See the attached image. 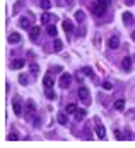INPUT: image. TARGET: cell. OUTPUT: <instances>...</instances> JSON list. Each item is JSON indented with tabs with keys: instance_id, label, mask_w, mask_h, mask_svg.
<instances>
[{
	"instance_id": "6da1fadb",
	"label": "cell",
	"mask_w": 135,
	"mask_h": 148,
	"mask_svg": "<svg viewBox=\"0 0 135 148\" xmlns=\"http://www.w3.org/2000/svg\"><path fill=\"white\" fill-rule=\"evenodd\" d=\"M70 84H72V75L70 73H62V77H60V87L62 89H68Z\"/></svg>"
},
{
	"instance_id": "7a4b0ae2",
	"label": "cell",
	"mask_w": 135,
	"mask_h": 148,
	"mask_svg": "<svg viewBox=\"0 0 135 148\" xmlns=\"http://www.w3.org/2000/svg\"><path fill=\"white\" fill-rule=\"evenodd\" d=\"M79 97H80V101H82L86 106L91 102V99H89L91 95H89V90H87L86 87H80V89H79Z\"/></svg>"
},
{
	"instance_id": "3957f363",
	"label": "cell",
	"mask_w": 135,
	"mask_h": 148,
	"mask_svg": "<svg viewBox=\"0 0 135 148\" xmlns=\"http://www.w3.org/2000/svg\"><path fill=\"white\" fill-rule=\"evenodd\" d=\"M12 109H14V114H15V116H21V114H22V102H21L19 97H15V99L12 101Z\"/></svg>"
},
{
	"instance_id": "277c9868",
	"label": "cell",
	"mask_w": 135,
	"mask_h": 148,
	"mask_svg": "<svg viewBox=\"0 0 135 148\" xmlns=\"http://www.w3.org/2000/svg\"><path fill=\"white\" fill-rule=\"evenodd\" d=\"M106 7H108L106 3H103V2H98V3L92 7V12H94L96 15H103V14L106 12Z\"/></svg>"
},
{
	"instance_id": "5b68a950",
	"label": "cell",
	"mask_w": 135,
	"mask_h": 148,
	"mask_svg": "<svg viewBox=\"0 0 135 148\" xmlns=\"http://www.w3.org/2000/svg\"><path fill=\"white\" fill-rule=\"evenodd\" d=\"M108 46H110L111 49H116V48L120 46V37H118V36H111V37L108 39Z\"/></svg>"
},
{
	"instance_id": "8992f818",
	"label": "cell",
	"mask_w": 135,
	"mask_h": 148,
	"mask_svg": "<svg viewBox=\"0 0 135 148\" xmlns=\"http://www.w3.org/2000/svg\"><path fill=\"white\" fill-rule=\"evenodd\" d=\"M96 135H98L99 140H106V128L103 124H98L96 126Z\"/></svg>"
},
{
	"instance_id": "52a82bcc",
	"label": "cell",
	"mask_w": 135,
	"mask_h": 148,
	"mask_svg": "<svg viewBox=\"0 0 135 148\" xmlns=\"http://www.w3.org/2000/svg\"><path fill=\"white\" fill-rule=\"evenodd\" d=\"M122 68H123L125 72H130V70H132V58H130V56H125V58H123Z\"/></svg>"
},
{
	"instance_id": "ba28073f",
	"label": "cell",
	"mask_w": 135,
	"mask_h": 148,
	"mask_svg": "<svg viewBox=\"0 0 135 148\" xmlns=\"http://www.w3.org/2000/svg\"><path fill=\"white\" fill-rule=\"evenodd\" d=\"M43 85H45V89H51V87H53V78H51V73L45 75V78H43Z\"/></svg>"
},
{
	"instance_id": "9c48e42d",
	"label": "cell",
	"mask_w": 135,
	"mask_h": 148,
	"mask_svg": "<svg viewBox=\"0 0 135 148\" xmlns=\"http://www.w3.org/2000/svg\"><path fill=\"white\" fill-rule=\"evenodd\" d=\"M62 26H63L65 32H72V31H74V24H72V20H68V19H63Z\"/></svg>"
},
{
	"instance_id": "30bf717a",
	"label": "cell",
	"mask_w": 135,
	"mask_h": 148,
	"mask_svg": "<svg viewBox=\"0 0 135 148\" xmlns=\"http://www.w3.org/2000/svg\"><path fill=\"white\" fill-rule=\"evenodd\" d=\"M29 36H31V39H33V41H36V39L39 37V27H38V26L31 27V29H29Z\"/></svg>"
},
{
	"instance_id": "8fae6325",
	"label": "cell",
	"mask_w": 135,
	"mask_h": 148,
	"mask_svg": "<svg viewBox=\"0 0 135 148\" xmlns=\"http://www.w3.org/2000/svg\"><path fill=\"white\" fill-rule=\"evenodd\" d=\"M26 111H27V116H33V114L36 112V106H34L33 101H27V104H26Z\"/></svg>"
},
{
	"instance_id": "7c38bea8",
	"label": "cell",
	"mask_w": 135,
	"mask_h": 148,
	"mask_svg": "<svg viewBox=\"0 0 135 148\" xmlns=\"http://www.w3.org/2000/svg\"><path fill=\"white\" fill-rule=\"evenodd\" d=\"M19 26L24 27V29H31V20H29L27 17H22V19L19 20Z\"/></svg>"
},
{
	"instance_id": "4fadbf2b",
	"label": "cell",
	"mask_w": 135,
	"mask_h": 148,
	"mask_svg": "<svg viewBox=\"0 0 135 148\" xmlns=\"http://www.w3.org/2000/svg\"><path fill=\"white\" fill-rule=\"evenodd\" d=\"M21 41V36L17 34V32H10V36H9V43L10 44H15V43H19Z\"/></svg>"
},
{
	"instance_id": "5bb4252c",
	"label": "cell",
	"mask_w": 135,
	"mask_h": 148,
	"mask_svg": "<svg viewBox=\"0 0 135 148\" xmlns=\"http://www.w3.org/2000/svg\"><path fill=\"white\" fill-rule=\"evenodd\" d=\"M113 107H115L116 111H123V109H125V101H123V99H118V101H115Z\"/></svg>"
},
{
	"instance_id": "9a60e30c",
	"label": "cell",
	"mask_w": 135,
	"mask_h": 148,
	"mask_svg": "<svg viewBox=\"0 0 135 148\" xmlns=\"http://www.w3.org/2000/svg\"><path fill=\"white\" fill-rule=\"evenodd\" d=\"M65 112H68V114H75V112H77V106H75V104H68V106L65 107Z\"/></svg>"
},
{
	"instance_id": "2e32d148",
	"label": "cell",
	"mask_w": 135,
	"mask_h": 148,
	"mask_svg": "<svg viewBox=\"0 0 135 148\" xmlns=\"http://www.w3.org/2000/svg\"><path fill=\"white\" fill-rule=\"evenodd\" d=\"M62 48H63V43H62L60 39H55V43H53V49H55V51H62Z\"/></svg>"
},
{
	"instance_id": "e0dca14e",
	"label": "cell",
	"mask_w": 135,
	"mask_h": 148,
	"mask_svg": "<svg viewBox=\"0 0 135 148\" xmlns=\"http://www.w3.org/2000/svg\"><path fill=\"white\" fill-rule=\"evenodd\" d=\"M86 114H87V112H86L84 109H79V111L75 112V119H77V121H80V119H84V118H86Z\"/></svg>"
},
{
	"instance_id": "ac0fdd59",
	"label": "cell",
	"mask_w": 135,
	"mask_h": 148,
	"mask_svg": "<svg viewBox=\"0 0 135 148\" xmlns=\"http://www.w3.org/2000/svg\"><path fill=\"white\" fill-rule=\"evenodd\" d=\"M50 20H51V15H50L48 12H45V14L41 15V22H43V24H48Z\"/></svg>"
},
{
	"instance_id": "d6986e66",
	"label": "cell",
	"mask_w": 135,
	"mask_h": 148,
	"mask_svg": "<svg viewBox=\"0 0 135 148\" xmlns=\"http://www.w3.org/2000/svg\"><path fill=\"white\" fill-rule=\"evenodd\" d=\"M123 22L125 24H130L132 22V14L130 12H123Z\"/></svg>"
},
{
	"instance_id": "ffe728a7",
	"label": "cell",
	"mask_w": 135,
	"mask_h": 148,
	"mask_svg": "<svg viewBox=\"0 0 135 148\" xmlns=\"http://www.w3.org/2000/svg\"><path fill=\"white\" fill-rule=\"evenodd\" d=\"M46 31H48V34H50V36H53V37H55V36H57V27H55V26H53V24H50V26H48V29H46Z\"/></svg>"
},
{
	"instance_id": "44dd1931",
	"label": "cell",
	"mask_w": 135,
	"mask_h": 148,
	"mask_svg": "<svg viewBox=\"0 0 135 148\" xmlns=\"http://www.w3.org/2000/svg\"><path fill=\"white\" fill-rule=\"evenodd\" d=\"M39 5H41V9L48 10V9L51 7V2H50V0H41V2H39Z\"/></svg>"
},
{
	"instance_id": "7402d4cb",
	"label": "cell",
	"mask_w": 135,
	"mask_h": 148,
	"mask_svg": "<svg viewBox=\"0 0 135 148\" xmlns=\"http://www.w3.org/2000/svg\"><path fill=\"white\" fill-rule=\"evenodd\" d=\"M24 66V60H15L12 63V68H22Z\"/></svg>"
},
{
	"instance_id": "603a6c76",
	"label": "cell",
	"mask_w": 135,
	"mask_h": 148,
	"mask_svg": "<svg viewBox=\"0 0 135 148\" xmlns=\"http://www.w3.org/2000/svg\"><path fill=\"white\" fill-rule=\"evenodd\" d=\"M58 123L65 126V124L68 123V119H67V116H65V114H58Z\"/></svg>"
},
{
	"instance_id": "cb8c5ba5",
	"label": "cell",
	"mask_w": 135,
	"mask_h": 148,
	"mask_svg": "<svg viewBox=\"0 0 135 148\" xmlns=\"http://www.w3.org/2000/svg\"><path fill=\"white\" fill-rule=\"evenodd\" d=\"M115 136H116V140H127V138H125V135H123L120 130H115Z\"/></svg>"
},
{
	"instance_id": "d4e9b609",
	"label": "cell",
	"mask_w": 135,
	"mask_h": 148,
	"mask_svg": "<svg viewBox=\"0 0 135 148\" xmlns=\"http://www.w3.org/2000/svg\"><path fill=\"white\" fill-rule=\"evenodd\" d=\"M103 89L111 90V89H113V84H111V82H108V80H104V82H103Z\"/></svg>"
},
{
	"instance_id": "484cf974",
	"label": "cell",
	"mask_w": 135,
	"mask_h": 148,
	"mask_svg": "<svg viewBox=\"0 0 135 148\" xmlns=\"http://www.w3.org/2000/svg\"><path fill=\"white\" fill-rule=\"evenodd\" d=\"M75 19H77V20H84V12H82V10H77V12H75Z\"/></svg>"
},
{
	"instance_id": "4316f807",
	"label": "cell",
	"mask_w": 135,
	"mask_h": 148,
	"mask_svg": "<svg viewBox=\"0 0 135 148\" xmlns=\"http://www.w3.org/2000/svg\"><path fill=\"white\" fill-rule=\"evenodd\" d=\"M45 94H46V97H48V99H55V92H53V90L46 89V92H45Z\"/></svg>"
},
{
	"instance_id": "83f0119b",
	"label": "cell",
	"mask_w": 135,
	"mask_h": 148,
	"mask_svg": "<svg viewBox=\"0 0 135 148\" xmlns=\"http://www.w3.org/2000/svg\"><path fill=\"white\" fill-rule=\"evenodd\" d=\"M19 82H21L22 85H26V84H27V77H26V75H19Z\"/></svg>"
},
{
	"instance_id": "f1b7e54d",
	"label": "cell",
	"mask_w": 135,
	"mask_h": 148,
	"mask_svg": "<svg viewBox=\"0 0 135 148\" xmlns=\"http://www.w3.org/2000/svg\"><path fill=\"white\" fill-rule=\"evenodd\" d=\"M82 72H84V73H86V75H89V77H92V75H94V73H92V70H91V68H89V66H86V68H84V70H82Z\"/></svg>"
},
{
	"instance_id": "f546056e",
	"label": "cell",
	"mask_w": 135,
	"mask_h": 148,
	"mask_svg": "<svg viewBox=\"0 0 135 148\" xmlns=\"http://www.w3.org/2000/svg\"><path fill=\"white\" fill-rule=\"evenodd\" d=\"M9 140H10V141H15V140H19V136H17L15 133H9Z\"/></svg>"
},
{
	"instance_id": "4dcf8cb0",
	"label": "cell",
	"mask_w": 135,
	"mask_h": 148,
	"mask_svg": "<svg viewBox=\"0 0 135 148\" xmlns=\"http://www.w3.org/2000/svg\"><path fill=\"white\" fill-rule=\"evenodd\" d=\"M31 72H33V73H38V66H36V65H31Z\"/></svg>"
},
{
	"instance_id": "1f68e13d",
	"label": "cell",
	"mask_w": 135,
	"mask_h": 148,
	"mask_svg": "<svg viewBox=\"0 0 135 148\" xmlns=\"http://www.w3.org/2000/svg\"><path fill=\"white\" fill-rule=\"evenodd\" d=\"M125 3H127V5H134L135 0H125Z\"/></svg>"
},
{
	"instance_id": "d6a6232c",
	"label": "cell",
	"mask_w": 135,
	"mask_h": 148,
	"mask_svg": "<svg viewBox=\"0 0 135 148\" xmlns=\"http://www.w3.org/2000/svg\"><path fill=\"white\" fill-rule=\"evenodd\" d=\"M98 2H103V3H106V5H110V2H111V0H98Z\"/></svg>"
},
{
	"instance_id": "836d02e7",
	"label": "cell",
	"mask_w": 135,
	"mask_h": 148,
	"mask_svg": "<svg viewBox=\"0 0 135 148\" xmlns=\"http://www.w3.org/2000/svg\"><path fill=\"white\" fill-rule=\"evenodd\" d=\"M132 39H135V31L132 32Z\"/></svg>"
}]
</instances>
